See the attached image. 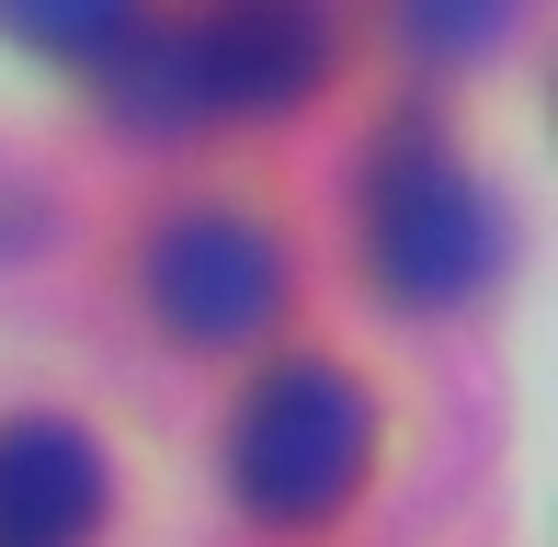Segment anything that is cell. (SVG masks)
I'll use <instances>...</instances> for the list:
<instances>
[{"label": "cell", "instance_id": "cell-7", "mask_svg": "<svg viewBox=\"0 0 558 547\" xmlns=\"http://www.w3.org/2000/svg\"><path fill=\"white\" fill-rule=\"evenodd\" d=\"M513 23H524V0H399V35H411L422 58H445V69L490 58Z\"/></svg>", "mask_w": 558, "mask_h": 547}, {"label": "cell", "instance_id": "cell-6", "mask_svg": "<svg viewBox=\"0 0 558 547\" xmlns=\"http://www.w3.org/2000/svg\"><path fill=\"white\" fill-rule=\"evenodd\" d=\"M0 23L46 58H104V46L137 35V0H0Z\"/></svg>", "mask_w": 558, "mask_h": 547}, {"label": "cell", "instance_id": "cell-2", "mask_svg": "<svg viewBox=\"0 0 558 547\" xmlns=\"http://www.w3.org/2000/svg\"><path fill=\"white\" fill-rule=\"evenodd\" d=\"M365 263L399 308H468L501 274V206L456 148L399 126L365 171Z\"/></svg>", "mask_w": 558, "mask_h": 547}, {"label": "cell", "instance_id": "cell-3", "mask_svg": "<svg viewBox=\"0 0 558 547\" xmlns=\"http://www.w3.org/2000/svg\"><path fill=\"white\" fill-rule=\"evenodd\" d=\"M274 296H286V252H274V229H251V217H228V206H194V217H171V229L148 240V308H160V331L194 342V354L251 342L274 319Z\"/></svg>", "mask_w": 558, "mask_h": 547}, {"label": "cell", "instance_id": "cell-5", "mask_svg": "<svg viewBox=\"0 0 558 547\" xmlns=\"http://www.w3.org/2000/svg\"><path fill=\"white\" fill-rule=\"evenodd\" d=\"M104 525V457L69 422H0V547H81Z\"/></svg>", "mask_w": 558, "mask_h": 547}, {"label": "cell", "instance_id": "cell-4", "mask_svg": "<svg viewBox=\"0 0 558 547\" xmlns=\"http://www.w3.org/2000/svg\"><path fill=\"white\" fill-rule=\"evenodd\" d=\"M171 58H183L194 114H286L331 69V23L319 0H206L171 35Z\"/></svg>", "mask_w": 558, "mask_h": 547}, {"label": "cell", "instance_id": "cell-1", "mask_svg": "<svg viewBox=\"0 0 558 547\" xmlns=\"http://www.w3.org/2000/svg\"><path fill=\"white\" fill-rule=\"evenodd\" d=\"M365 457H376V411L319 354L263 365L240 422H228V479H240V502L263 525H331L353 490H365Z\"/></svg>", "mask_w": 558, "mask_h": 547}]
</instances>
